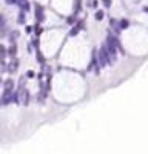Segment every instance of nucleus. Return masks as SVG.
Instances as JSON below:
<instances>
[{"label": "nucleus", "instance_id": "23", "mask_svg": "<svg viewBox=\"0 0 148 154\" xmlns=\"http://www.w3.org/2000/svg\"><path fill=\"white\" fill-rule=\"evenodd\" d=\"M26 33H33V26H26Z\"/></svg>", "mask_w": 148, "mask_h": 154}, {"label": "nucleus", "instance_id": "3", "mask_svg": "<svg viewBox=\"0 0 148 154\" xmlns=\"http://www.w3.org/2000/svg\"><path fill=\"white\" fill-rule=\"evenodd\" d=\"M29 100H31V94L29 91L26 88L22 89V94H20V102H22V105H25V106H28L29 105Z\"/></svg>", "mask_w": 148, "mask_h": 154}, {"label": "nucleus", "instance_id": "2", "mask_svg": "<svg viewBox=\"0 0 148 154\" xmlns=\"http://www.w3.org/2000/svg\"><path fill=\"white\" fill-rule=\"evenodd\" d=\"M45 20V11L42 5H35V22L37 23H42Z\"/></svg>", "mask_w": 148, "mask_h": 154}, {"label": "nucleus", "instance_id": "14", "mask_svg": "<svg viewBox=\"0 0 148 154\" xmlns=\"http://www.w3.org/2000/svg\"><path fill=\"white\" fill-rule=\"evenodd\" d=\"M0 51H2V60H5V59H6V54H8V49H6L5 45H2V46H0Z\"/></svg>", "mask_w": 148, "mask_h": 154}, {"label": "nucleus", "instance_id": "19", "mask_svg": "<svg viewBox=\"0 0 148 154\" xmlns=\"http://www.w3.org/2000/svg\"><path fill=\"white\" fill-rule=\"evenodd\" d=\"M102 3H104L105 8H110L111 6V0H102Z\"/></svg>", "mask_w": 148, "mask_h": 154}, {"label": "nucleus", "instance_id": "18", "mask_svg": "<svg viewBox=\"0 0 148 154\" xmlns=\"http://www.w3.org/2000/svg\"><path fill=\"white\" fill-rule=\"evenodd\" d=\"M34 28H35V29H34V33L37 34V35H40V33H42V28H40V25H39V23H35Z\"/></svg>", "mask_w": 148, "mask_h": 154}, {"label": "nucleus", "instance_id": "21", "mask_svg": "<svg viewBox=\"0 0 148 154\" xmlns=\"http://www.w3.org/2000/svg\"><path fill=\"white\" fill-rule=\"evenodd\" d=\"M33 45L39 49V39H34V40H33Z\"/></svg>", "mask_w": 148, "mask_h": 154}, {"label": "nucleus", "instance_id": "1", "mask_svg": "<svg viewBox=\"0 0 148 154\" xmlns=\"http://www.w3.org/2000/svg\"><path fill=\"white\" fill-rule=\"evenodd\" d=\"M12 96H14V89H8V88H3V93H2V106H6L12 102Z\"/></svg>", "mask_w": 148, "mask_h": 154}, {"label": "nucleus", "instance_id": "13", "mask_svg": "<svg viewBox=\"0 0 148 154\" xmlns=\"http://www.w3.org/2000/svg\"><path fill=\"white\" fill-rule=\"evenodd\" d=\"M2 35H6V20L2 16Z\"/></svg>", "mask_w": 148, "mask_h": 154}, {"label": "nucleus", "instance_id": "22", "mask_svg": "<svg viewBox=\"0 0 148 154\" xmlns=\"http://www.w3.org/2000/svg\"><path fill=\"white\" fill-rule=\"evenodd\" d=\"M91 6H93V8H97V0H93V2H91Z\"/></svg>", "mask_w": 148, "mask_h": 154}, {"label": "nucleus", "instance_id": "5", "mask_svg": "<svg viewBox=\"0 0 148 154\" xmlns=\"http://www.w3.org/2000/svg\"><path fill=\"white\" fill-rule=\"evenodd\" d=\"M82 29H83V22L79 20L77 25H74L73 28H71V31H70V37H74V35H77L79 31H82Z\"/></svg>", "mask_w": 148, "mask_h": 154}, {"label": "nucleus", "instance_id": "11", "mask_svg": "<svg viewBox=\"0 0 148 154\" xmlns=\"http://www.w3.org/2000/svg\"><path fill=\"white\" fill-rule=\"evenodd\" d=\"M104 11H102V10H97L96 11V14H94V19H96L97 22H100V20H104Z\"/></svg>", "mask_w": 148, "mask_h": 154}, {"label": "nucleus", "instance_id": "4", "mask_svg": "<svg viewBox=\"0 0 148 154\" xmlns=\"http://www.w3.org/2000/svg\"><path fill=\"white\" fill-rule=\"evenodd\" d=\"M19 65H20V62H19V59H11V62H10V66H8V71L11 72V74H14V72H17V70H19Z\"/></svg>", "mask_w": 148, "mask_h": 154}, {"label": "nucleus", "instance_id": "25", "mask_svg": "<svg viewBox=\"0 0 148 154\" xmlns=\"http://www.w3.org/2000/svg\"><path fill=\"white\" fill-rule=\"evenodd\" d=\"M22 2H26V0H22Z\"/></svg>", "mask_w": 148, "mask_h": 154}, {"label": "nucleus", "instance_id": "24", "mask_svg": "<svg viewBox=\"0 0 148 154\" xmlns=\"http://www.w3.org/2000/svg\"><path fill=\"white\" fill-rule=\"evenodd\" d=\"M143 11H145V12H148V6H145V8H143Z\"/></svg>", "mask_w": 148, "mask_h": 154}, {"label": "nucleus", "instance_id": "9", "mask_svg": "<svg viewBox=\"0 0 148 154\" xmlns=\"http://www.w3.org/2000/svg\"><path fill=\"white\" fill-rule=\"evenodd\" d=\"M35 57H37V60H39V63H40V66L42 68H45V57L42 56V52L37 49V54H35Z\"/></svg>", "mask_w": 148, "mask_h": 154}, {"label": "nucleus", "instance_id": "10", "mask_svg": "<svg viewBox=\"0 0 148 154\" xmlns=\"http://www.w3.org/2000/svg\"><path fill=\"white\" fill-rule=\"evenodd\" d=\"M130 26V22L127 20V19H122V20H119V28L120 29H127Z\"/></svg>", "mask_w": 148, "mask_h": 154}, {"label": "nucleus", "instance_id": "8", "mask_svg": "<svg viewBox=\"0 0 148 154\" xmlns=\"http://www.w3.org/2000/svg\"><path fill=\"white\" fill-rule=\"evenodd\" d=\"M19 5H20V11H25V12H28L29 10H31V6H29V2L26 0V2H19Z\"/></svg>", "mask_w": 148, "mask_h": 154}, {"label": "nucleus", "instance_id": "20", "mask_svg": "<svg viewBox=\"0 0 148 154\" xmlns=\"http://www.w3.org/2000/svg\"><path fill=\"white\" fill-rule=\"evenodd\" d=\"M26 77H28V79H33V77H34V71H28V72H26Z\"/></svg>", "mask_w": 148, "mask_h": 154}, {"label": "nucleus", "instance_id": "6", "mask_svg": "<svg viewBox=\"0 0 148 154\" xmlns=\"http://www.w3.org/2000/svg\"><path fill=\"white\" fill-rule=\"evenodd\" d=\"M8 54L11 56V59H16V56H17V43L16 42L11 43V46L8 48Z\"/></svg>", "mask_w": 148, "mask_h": 154}, {"label": "nucleus", "instance_id": "15", "mask_svg": "<svg viewBox=\"0 0 148 154\" xmlns=\"http://www.w3.org/2000/svg\"><path fill=\"white\" fill-rule=\"evenodd\" d=\"M76 20H77V17H76V14H74V16H71V17H68V19H66V22H68L70 25L76 23Z\"/></svg>", "mask_w": 148, "mask_h": 154}, {"label": "nucleus", "instance_id": "16", "mask_svg": "<svg viewBox=\"0 0 148 154\" xmlns=\"http://www.w3.org/2000/svg\"><path fill=\"white\" fill-rule=\"evenodd\" d=\"M5 3L6 5H19V0H5Z\"/></svg>", "mask_w": 148, "mask_h": 154}, {"label": "nucleus", "instance_id": "12", "mask_svg": "<svg viewBox=\"0 0 148 154\" xmlns=\"http://www.w3.org/2000/svg\"><path fill=\"white\" fill-rule=\"evenodd\" d=\"M17 23H19V25H23V23H25V11H20V12H19V17H17Z\"/></svg>", "mask_w": 148, "mask_h": 154}, {"label": "nucleus", "instance_id": "7", "mask_svg": "<svg viewBox=\"0 0 148 154\" xmlns=\"http://www.w3.org/2000/svg\"><path fill=\"white\" fill-rule=\"evenodd\" d=\"M14 87H16V83H14V80L11 79H5V82H3V88H8V89H14Z\"/></svg>", "mask_w": 148, "mask_h": 154}, {"label": "nucleus", "instance_id": "17", "mask_svg": "<svg viewBox=\"0 0 148 154\" xmlns=\"http://www.w3.org/2000/svg\"><path fill=\"white\" fill-rule=\"evenodd\" d=\"M80 11V0H76V8H74V14H77Z\"/></svg>", "mask_w": 148, "mask_h": 154}]
</instances>
